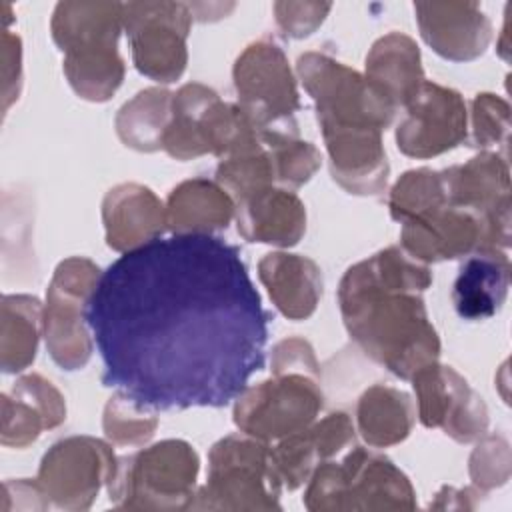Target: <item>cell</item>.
<instances>
[{
    "instance_id": "obj_1",
    "label": "cell",
    "mask_w": 512,
    "mask_h": 512,
    "mask_svg": "<svg viewBox=\"0 0 512 512\" xmlns=\"http://www.w3.org/2000/svg\"><path fill=\"white\" fill-rule=\"evenodd\" d=\"M86 322L102 384L152 410L222 408L266 360L268 312L240 248L216 234L124 252L100 274Z\"/></svg>"
},
{
    "instance_id": "obj_2",
    "label": "cell",
    "mask_w": 512,
    "mask_h": 512,
    "mask_svg": "<svg viewBox=\"0 0 512 512\" xmlns=\"http://www.w3.org/2000/svg\"><path fill=\"white\" fill-rule=\"evenodd\" d=\"M430 284L428 264L388 246L350 266L338 286L350 338L402 380L440 358V338L422 300Z\"/></svg>"
},
{
    "instance_id": "obj_3",
    "label": "cell",
    "mask_w": 512,
    "mask_h": 512,
    "mask_svg": "<svg viewBox=\"0 0 512 512\" xmlns=\"http://www.w3.org/2000/svg\"><path fill=\"white\" fill-rule=\"evenodd\" d=\"M122 8V2H58L52 12V40L64 52L66 80L84 100L106 102L124 80Z\"/></svg>"
},
{
    "instance_id": "obj_4",
    "label": "cell",
    "mask_w": 512,
    "mask_h": 512,
    "mask_svg": "<svg viewBox=\"0 0 512 512\" xmlns=\"http://www.w3.org/2000/svg\"><path fill=\"white\" fill-rule=\"evenodd\" d=\"M302 502L310 512L414 510L416 490L392 460L354 444L342 460L316 466Z\"/></svg>"
},
{
    "instance_id": "obj_5",
    "label": "cell",
    "mask_w": 512,
    "mask_h": 512,
    "mask_svg": "<svg viewBox=\"0 0 512 512\" xmlns=\"http://www.w3.org/2000/svg\"><path fill=\"white\" fill-rule=\"evenodd\" d=\"M296 74L316 106L322 138L384 132L394 122L398 108L362 72L328 54H302L296 62Z\"/></svg>"
},
{
    "instance_id": "obj_6",
    "label": "cell",
    "mask_w": 512,
    "mask_h": 512,
    "mask_svg": "<svg viewBox=\"0 0 512 512\" xmlns=\"http://www.w3.org/2000/svg\"><path fill=\"white\" fill-rule=\"evenodd\" d=\"M200 458L184 440H162L118 458L108 484L110 504L120 510H184L196 498Z\"/></svg>"
},
{
    "instance_id": "obj_7",
    "label": "cell",
    "mask_w": 512,
    "mask_h": 512,
    "mask_svg": "<svg viewBox=\"0 0 512 512\" xmlns=\"http://www.w3.org/2000/svg\"><path fill=\"white\" fill-rule=\"evenodd\" d=\"M282 482L270 444L244 432L224 436L208 452L206 484L196 490L194 510H280Z\"/></svg>"
},
{
    "instance_id": "obj_8",
    "label": "cell",
    "mask_w": 512,
    "mask_h": 512,
    "mask_svg": "<svg viewBox=\"0 0 512 512\" xmlns=\"http://www.w3.org/2000/svg\"><path fill=\"white\" fill-rule=\"evenodd\" d=\"M240 110L258 134L298 136L300 96L284 50L270 38L248 44L232 68Z\"/></svg>"
},
{
    "instance_id": "obj_9",
    "label": "cell",
    "mask_w": 512,
    "mask_h": 512,
    "mask_svg": "<svg viewBox=\"0 0 512 512\" xmlns=\"http://www.w3.org/2000/svg\"><path fill=\"white\" fill-rule=\"evenodd\" d=\"M100 274L90 258L70 256L56 266L46 290L42 334L50 358L68 372L84 368L92 356L86 308Z\"/></svg>"
},
{
    "instance_id": "obj_10",
    "label": "cell",
    "mask_w": 512,
    "mask_h": 512,
    "mask_svg": "<svg viewBox=\"0 0 512 512\" xmlns=\"http://www.w3.org/2000/svg\"><path fill=\"white\" fill-rule=\"evenodd\" d=\"M324 396L320 380L306 374H278L246 386L234 400V424L240 432L276 442L310 426L320 414Z\"/></svg>"
},
{
    "instance_id": "obj_11",
    "label": "cell",
    "mask_w": 512,
    "mask_h": 512,
    "mask_svg": "<svg viewBox=\"0 0 512 512\" xmlns=\"http://www.w3.org/2000/svg\"><path fill=\"white\" fill-rule=\"evenodd\" d=\"M124 32L140 74L160 84L176 82L188 64L186 40L192 14L184 2H126Z\"/></svg>"
},
{
    "instance_id": "obj_12",
    "label": "cell",
    "mask_w": 512,
    "mask_h": 512,
    "mask_svg": "<svg viewBox=\"0 0 512 512\" xmlns=\"http://www.w3.org/2000/svg\"><path fill=\"white\" fill-rule=\"evenodd\" d=\"M118 458L108 442L92 436H68L52 444L38 468V484L52 506L88 510L102 486L108 488Z\"/></svg>"
},
{
    "instance_id": "obj_13",
    "label": "cell",
    "mask_w": 512,
    "mask_h": 512,
    "mask_svg": "<svg viewBox=\"0 0 512 512\" xmlns=\"http://www.w3.org/2000/svg\"><path fill=\"white\" fill-rule=\"evenodd\" d=\"M442 172L448 204L484 220V248L510 246V164L508 156L482 150L464 164Z\"/></svg>"
},
{
    "instance_id": "obj_14",
    "label": "cell",
    "mask_w": 512,
    "mask_h": 512,
    "mask_svg": "<svg viewBox=\"0 0 512 512\" xmlns=\"http://www.w3.org/2000/svg\"><path fill=\"white\" fill-rule=\"evenodd\" d=\"M418 418L426 428H440L460 444H470L488 432L490 416L484 398L452 366L438 360L414 372Z\"/></svg>"
},
{
    "instance_id": "obj_15",
    "label": "cell",
    "mask_w": 512,
    "mask_h": 512,
    "mask_svg": "<svg viewBox=\"0 0 512 512\" xmlns=\"http://www.w3.org/2000/svg\"><path fill=\"white\" fill-rule=\"evenodd\" d=\"M396 128V146L418 160L440 156L468 136L466 102L454 88L424 80Z\"/></svg>"
},
{
    "instance_id": "obj_16",
    "label": "cell",
    "mask_w": 512,
    "mask_h": 512,
    "mask_svg": "<svg viewBox=\"0 0 512 512\" xmlns=\"http://www.w3.org/2000/svg\"><path fill=\"white\" fill-rule=\"evenodd\" d=\"M484 234L480 216L446 202L402 222L400 248L414 260L432 264L484 248Z\"/></svg>"
},
{
    "instance_id": "obj_17",
    "label": "cell",
    "mask_w": 512,
    "mask_h": 512,
    "mask_svg": "<svg viewBox=\"0 0 512 512\" xmlns=\"http://www.w3.org/2000/svg\"><path fill=\"white\" fill-rule=\"evenodd\" d=\"M356 444V426L346 412H330L320 422L288 434L270 446L274 470L284 488L296 490L324 460H332L340 452Z\"/></svg>"
},
{
    "instance_id": "obj_18",
    "label": "cell",
    "mask_w": 512,
    "mask_h": 512,
    "mask_svg": "<svg viewBox=\"0 0 512 512\" xmlns=\"http://www.w3.org/2000/svg\"><path fill=\"white\" fill-rule=\"evenodd\" d=\"M414 14L424 42L446 60H476L492 40V22L478 2H416Z\"/></svg>"
},
{
    "instance_id": "obj_19",
    "label": "cell",
    "mask_w": 512,
    "mask_h": 512,
    "mask_svg": "<svg viewBox=\"0 0 512 512\" xmlns=\"http://www.w3.org/2000/svg\"><path fill=\"white\" fill-rule=\"evenodd\" d=\"M66 420V402L60 390L40 374H22L10 392L2 394V444L26 448L44 430Z\"/></svg>"
},
{
    "instance_id": "obj_20",
    "label": "cell",
    "mask_w": 512,
    "mask_h": 512,
    "mask_svg": "<svg viewBox=\"0 0 512 512\" xmlns=\"http://www.w3.org/2000/svg\"><path fill=\"white\" fill-rule=\"evenodd\" d=\"M234 204L238 234L248 242L290 248L306 232V206L294 190L266 186Z\"/></svg>"
},
{
    "instance_id": "obj_21",
    "label": "cell",
    "mask_w": 512,
    "mask_h": 512,
    "mask_svg": "<svg viewBox=\"0 0 512 512\" xmlns=\"http://www.w3.org/2000/svg\"><path fill=\"white\" fill-rule=\"evenodd\" d=\"M102 222L106 244L124 254L162 236L166 208L148 186L124 182L106 192Z\"/></svg>"
},
{
    "instance_id": "obj_22",
    "label": "cell",
    "mask_w": 512,
    "mask_h": 512,
    "mask_svg": "<svg viewBox=\"0 0 512 512\" xmlns=\"http://www.w3.org/2000/svg\"><path fill=\"white\" fill-rule=\"evenodd\" d=\"M510 286L506 250L478 248L468 254L452 288V302L462 320H488L500 312Z\"/></svg>"
},
{
    "instance_id": "obj_23",
    "label": "cell",
    "mask_w": 512,
    "mask_h": 512,
    "mask_svg": "<svg viewBox=\"0 0 512 512\" xmlns=\"http://www.w3.org/2000/svg\"><path fill=\"white\" fill-rule=\"evenodd\" d=\"M258 278L272 304L288 320H306L314 314L324 282L320 266L302 254L270 252L258 262Z\"/></svg>"
},
{
    "instance_id": "obj_24",
    "label": "cell",
    "mask_w": 512,
    "mask_h": 512,
    "mask_svg": "<svg viewBox=\"0 0 512 512\" xmlns=\"http://www.w3.org/2000/svg\"><path fill=\"white\" fill-rule=\"evenodd\" d=\"M166 230L172 234H216L234 220L232 196L208 178L180 182L166 198Z\"/></svg>"
},
{
    "instance_id": "obj_25",
    "label": "cell",
    "mask_w": 512,
    "mask_h": 512,
    "mask_svg": "<svg viewBox=\"0 0 512 512\" xmlns=\"http://www.w3.org/2000/svg\"><path fill=\"white\" fill-rule=\"evenodd\" d=\"M364 76L396 108H404L426 80L418 44L402 32L378 38L366 54Z\"/></svg>"
},
{
    "instance_id": "obj_26",
    "label": "cell",
    "mask_w": 512,
    "mask_h": 512,
    "mask_svg": "<svg viewBox=\"0 0 512 512\" xmlns=\"http://www.w3.org/2000/svg\"><path fill=\"white\" fill-rule=\"evenodd\" d=\"M416 420L412 398L394 386L374 384L356 404V432L370 448H388L406 440Z\"/></svg>"
},
{
    "instance_id": "obj_27",
    "label": "cell",
    "mask_w": 512,
    "mask_h": 512,
    "mask_svg": "<svg viewBox=\"0 0 512 512\" xmlns=\"http://www.w3.org/2000/svg\"><path fill=\"white\" fill-rule=\"evenodd\" d=\"M0 362L6 374L24 372L36 358L44 304L30 294L2 296Z\"/></svg>"
},
{
    "instance_id": "obj_28",
    "label": "cell",
    "mask_w": 512,
    "mask_h": 512,
    "mask_svg": "<svg viewBox=\"0 0 512 512\" xmlns=\"http://www.w3.org/2000/svg\"><path fill=\"white\" fill-rule=\"evenodd\" d=\"M172 118V92L150 86L132 96L116 114L114 128L124 146L138 152L162 150Z\"/></svg>"
},
{
    "instance_id": "obj_29",
    "label": "cell",
    "mask_w": 512,
    "mask_h": 512,
    "mask_svg": "<svg viewBox=\"0 0 512 512\" xmlns=\"http://www.w3.org/2000/svg\"><path fill=\"white\" fill-rule=\"evenodd\" d=\"M216 96V90L200 82H188L172 94V118L162 138V150L168 156L182 162L204 156V148L196 132V120Z\"/></svg>"
},
{
    "instance_id": "obj_30",
    "label": "cell",
    "mask_w": 512,
    "mask_h": 512,
    "mask_svg": "<svg viewBox=\"0 0 512 512\" xmlns=\"http://www.w3.org/2000/svg\"><path fill=\"white\" fill-rule=\"evenodd\" d=\"M262 146L268 150L274 174H276V186L294 190L302 184H306L314 172L322 164L320 150L300 140V136L290 134H258Z\"/></svg>"
},
{
    "instance_id": "obj_31",
    "label": "cell",
    "mask_w": 512,
    "mask_h": 512,
    "mask_svg": "<svg viewBox=\"0 0 512 512\" xmlns=\"http://www.w3.org/2000/svg\"><path fill=\"white\" fill-rule=\"evenodd\" d=\"M446 202L448 198H446L442 172L432 168H418V170L404 172L396 180L388 196L390 216L400 224L428 208H434Z\"/></svg>"
},
{
    "instance_id": "obj_32",
    "label": "cell",
    "mask_w": 512,
    "mask_h": 512,
    "mask_svg": "<svg viewBox=\"0 0 512 512\" xmlns=\"http://www.w3.org/2000/svg\"><path fill=\"white\" fill-rule=\"evenodd\" d=\"M156 426V410L138 404L122 392H116L104 406L102 428L110 444L144 446L154 436Z\"/></svg>"
},
{
    "instance_id": "obj_33",
    "label": "cell",
    "mask_w": 512,
    "mask_h": 512,
    "mask_svg": "<svg viewBox=\"0 0 512 512\" xmlns=\"http://www.w3.org/2000/svg\"><path fill=\"white\" fill-rule=\"evenodd\" d=\"M216 182L232 196L234 202L260 188L276 186L274 164L268 150L260 146L220 160L216 168Z\"/></svg>"
},
{
    "instance_id": "obj_34",
    "label": "cell",
    "mask_w": 512,
    "mask_h": 512,
    "mask_svg": "<svg viewBox=\"0 0 512 512\" xmlns=\"http://www.w3.org/2000/svg\"><path fill=\"white\" fill-rule=\"evenodd\" d=\"M470 146L498 152L508 156L510 134V106L504 98L492 92H480L470 104Z\"/></svg>"
},
{
    "instance_id": "obj_35",
    "label": "cell",
    "mask_w": 512,
    "mask_h": 512,
    "mask_svg": "<svg viewBox=\"0 0 512 512\" xmlns=\"http://www.w3.org/2000/svg\"><path fill=\"white\" fill-rule=\"evenodd\" d=\"M512 468L510 444L502 434H484L476 440V448L468 460L472 486L488 494L508 482Z\"/></svg>"
},
{
    "instance_id": "obj_36",
    "label": "cell",
    "mask_w": 512,
    "mask_h": 512,
    "mask_svg": "<svg viewBox=\"0 0 512 512\" xmlns=\"http://www.w3.org/2000/svg\"><path fill=\"white\" fill-rule=\"evenodd\" d=\"M332 4L324 2H276L274 16L276 24L288 38L310 36L328 16Z\"/></svg>"
},
{
    "instance_id": "obj_37",
    "label": "cell",
    "mask_w": 512,
    "mask_h": 512,
    "mask_svg": "<svg viewBox=\"0 0 512 512\" xmlns=\"http://www.w3.org/2000/svg\"><path fill=\"white\" fill-rule=\"evenodd\" d=\"M270 370L274 376L306 374L320 380V364L314 356V350L304 338H298V336L284 338L272 348Z\"/></svg>"
},
{
    "instance_id": "obj_38",
    "label": "cell",
    "mask_w": 512,
    "mask_h": 512,
    "mask_svg": "<svg viewBox=\"0 0 512 512\" xmlns=\"http://www.w3.org/2000/svg\"><path fill=\"white\" fill-rule=\"evenodd\" d=\"M50 500L40 488L38 480H6L4 482V512L12 510H46L50 508Z\"/></svg>"
},
{
    "instance_id": "obj_39",
    "label": "cell",
    "mask_w": 512,
    "mask_h": 512,
    "mask_svg": "<svg viewBox=\"0 0 512 512\" xmlns=\"http://www.w3.org/2000/svg\"><path fill=\"white\" fill-rule=\"evenodd\" d=\"M486 496L476 486L454 488L444 486L436 492L434 502H430L432 510H474L480 504V498Z\"/></svg>"
}]
</instances>
